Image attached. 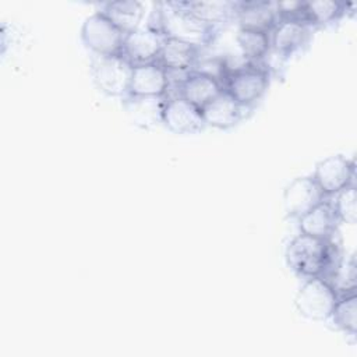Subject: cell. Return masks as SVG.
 <instances>
[{
    "label": "cell",
    "mask_w": 357,
    "mask_h": 357,
    "mask_svg": "<svg viewBox=\"0 0 357 357\" xmlns=\"http://www.w3.org/2000/svg\"><path fill=\"white\" fill-rule=\"evenodd\" d=\"M300 233L318 237V238H332L337 234V227L340 225L331 198L324 199L321 204L297 218Z\"/></svg>",
    "instance_id": "16"
},
{
    "label": "cell",
    "mask_w": 357,
    "mask_h": 357,
    "mask_svg": "<svg viewBox=\"0 0 357 357\" xmlns=\"http://www.w3.org/2000/svg\"><path fill=\"white\" fill-rule=\"evenodd\" d=\"M146 25L160 32L165 38L178 39L199 49L213 43L219 32V29L197 18L187 8L185 1L158 3Z\"/></svg>",
    "instance_id": "2"
},
{
    "label": "cell",
    "mask_w": 357,
    "mask_h": 357,
    "mask_svg": "<svg viewBox=\"0 0 357 357\" xmlns=\"http://www.w3.org/2000/svg\"><path fill=\"white\" fill-rule=\"evenodd\" d=\"M199 47L172 38H165L158 63L169 71V74H187L192 71L199 59H201Z\"/></svg>",
    "instance_id": "15"
},
{
    "label": "cell",
    "mask_w": 357,
    "mask_h": 357,
    "mask_svg": "<svg viewBox=\"0 0 357 357\" xmlns=\"http://www.w3.org/2000/svg\"><path fill=\"white\" fill-rule=\"evenodd\" d=\"M165 36L156 29L145 25L126 33L121 54L132 64H146L158 61Z\"/></svg>",
    "instance_id": "10"
},
{
    "label": "cell",
    "mask_w": 357,
    "mask_h": 357,
    "mask_svg": "<svg viewBox=\"0 0 357 357\" xmlns=\"http://www.w3.org/2000/svg\"><path fill=\"white\" fill-rule=\"evenodd\" d=\"M331 199L335 213L340 223L354 226L357 222V208H356V184L347 185Z\"/></svg>",
    "instance_id": "25"
},
{
    "label": "cell",
    "mask_w": 357,
    "mask_h": 357,
    "mask_svg": "<svg viewBox=\"0 0 357 357\" xmlns=\"http://www.w3.org/2000/svg\"><path fill=\"white\" fill-rule=\"evenodd\" d=\"M176 88V96H180L194 106L202 109L223 91V84L208 73L192 70L181 75V79Z\"/></svg>",
    "instance_id": "12"
},
{
    "label": "cell",
    "mask_w": 357,
    "mask_h": 357,
    "mask_svg": "<svg viewBox=\"0 0 357 357\" xmlns=\"http://www.w3.org/2000/svg\"><path fill=\"white\" fill-rule=\"evenodd\" d=\"M166 98H124L123 105L126 112L131 116L134 124L148 127L160 124V114Z\"/></svg>",
    "instance_id": "22"
},
{
    "label": "cell",
    "mask_w": 357,
    "mask_h": 357,
    "mask_svg": "<svg viewBox=\"0 0 357 357\" xmlns=\"http://www.w3.org/2000/svg\"><path fill=\"white\" fill-rule=\"evenodd\" d=\"M356 268H357L356 257L353 254L349 257H343L342 261L339 262V265L335 268V271L328 278L329 283L336 290L337 296L356 293V287H357Z\"/></svg>",
    "instance_id": "24"
},
{
    "label": "cell",
    "mask_w": 357,
    "mask_h": 357,
    "mask_svg": "<svg viewBox=\"0 0 357 357\" xmlns=\"http://www.w3.org/2000/svg\"><path fill=\"white\" fill-rule=\"evenodd\" d=\"M185 6L197 18L216 29L236 20L237 1H185Z\"/></svg>",
    "instance_id": "20"
},
{
    "label": "cell",
    "mask_w": 357,
    "mask_h": 357,
    "mask_svg": "<svg viewBox=\"0 0 357 357\" xmlns=\"http://www.w3.org/2000/svg\"><path fill=\"white\" fill-rule=\"evenodd\" d=\"M311 26L298 20H279L271 32L272 52L282 57H289L308 45Z\"/></svg>",
    "instance_id": "14"
},
{
    "label": "cell",
    "mask_w": 357,
    "mask_h": 357,
    "mask_svg": "<svg viewBox=\"0 0 357 357\" xmlns=\"http://www.w3.org/2000/svg\"><path fill=\"white\" fill-rule=\"evenodd\" d=\"M271 84L269 71L258 64L245 63V66L227 73L223 81V89L230 93L240 105L252 109L266 93Z\"/></svg>",
    "instance_id": "5"
},
{
    "label": "cell",
    "mask_w": 357,
    "mask_h": 357,
    "mask_svg": "<svg viewBox=\"0 0 357 357\" xmlns=\"http://www.w3.org/2000/svg\"><path fill=\"white\" fill-rule=\"evenodd\" d=\"M331 324L337 331L356 337L357 333V294H343L337 297L333 311L329 317Z\"/></svg>",
    "instance_id": "23"
},
{
    "label": "cell",
    "mask_w": 357,
    "mask_h": 357,
    "mask_svg": "<svg viewBox=\"0 0 357 357\" xmlns=\"http://www.w3.org/2000/svg\"><path fill=\"white\" fill-rule=\"evenodd\" d=\"M349 7L350 4L343 1H303L301 21L311 28L326 26L343 18L347 14Z\"/></svg>",
    "instance_id": "19"
},
{
    "label": "cell",
    "mask_w": 357,
    "mask_h": 357,
    "mask_svg": "<svg viewBox=\"0 0 357 357\" xmlns=\"http://www.w3.org/2000/svg\"><path fill=\"white\" fill-rule=\"evenodd\" d=\"M312 178L326 198L356 184V163L344 155H332L315 165Z\"/></svg>",
    "instance_id": "7"
},
{
    "label": "cell",
    "mask_w": 357,
    "mask_h": 357,
    "mask_svg": "<svg viewBox=\"0 0 357 357\" xmlns=\"http://www.w3.org/2000/svg\"><path fill=\"white\" fill-rule=\"evenodd\" d=\"M248 110L251 109L240 105L230 93L223 89L216 98H213L201 109V113L206 127L216 130H230L247 116Z\"/></svg>",
    "instance_id": "13"
},
{
    "label": "cell",
    "mask_w": 357,
    "mask_h": 357,
    "mask_svg": "<svg viewBox=\"0 0 357 357\" xmlns=\"http://www.w3.org/2000/svg\"><path fill=\"white\" fill-rule=\"evenodd\" d=\"M172 78L166 68L158 61L138 64L132 67L128 88L130 98H167Z\"/></svg>",
    "instance_id": "9"
},
{
    "label": "cell",
    "mask_w": 357,
    "mask_h": 357,
    "mask_svg": "<svg viewBox=\"0 0 357 357\" xmlns=\"http://www.w3.org/2000/svg\"><path fill=\"white\" fill-rule=\"evenodd\" d=\"M79 36L93 56H112L121 53L126 33L98 10L84 20Z\"/></svg>",
    "instance_id": "6"
},
{
    "label": "cell",
    "mask_w": 357,
    "mask_h": 357,
    "mask_svg": "<svg viewBox=\"0 0 357 357\" xmlns=\"http://www.w3.org/2000/svg\"><path fill=\"white\" fill-rule=\"evenodd\" d=\"M326 199L312 176L293 178L283 191L284 211L291 218H300L318 204Z\"/></svg>",
    "instance_id": "11"
},
{
    "label": "cell",
    "mask_w": 357,
    "mask_h": 357,
    "mask_svg": "<svg viewBox=\"0 0 357 357\" xmlns=\"http://www.w3.org/2000/svg\"><path fill=\"white\" fill-rule=\"evenodd\" d=\"M284 258L290 271L304 279L314 276L328 279L343 254L335 237L325 240L300 233L289 241Z\"/></svg>",
    "instance_id": "1"
},
{
    "label": "cell",
    "mask_w": 357,
    "mask_h": 357,
    "mask_svg": "<svg viewBox=\"0 0 357 357\" xmlns=\"http://www.w3.org/2000/svg\"><path fill=\"white\" fill-rule=\"evenodd\" d=\"M236 21L238 28L272 32L279 22L275 1H237Z\"/></svg>",
    "instance_id": "17"
},
{
    "label": "cell",
    "mask_w": 357,
    "mask_h": 357,
    "mask_svg": "<svg viewBox=\"0 0 357 357\" xmlns=\"http://www.w3.org/2000/svg\"><path fill=\"white\" fill-rule=\"evenodd\" d=\"M337 293L328 279L314 276L305 279L294 297L297 312L305 319L324 322L328 321L337 301Z\"/></svg>",
    "instance_id": "3"
},
{
    "label": "cell",
    "mask_w": 357,
    "mask_h": 357,
    "mask_svg": "<svg viewBox=\"0 0 357 357\" xmlns=\"http://www.w3.org/2000/svg\"><path fill=\"white\" fill-rule=\"evenodd\" d=\"M99 11H102L124 33L138 29L145 15L144 4L135 0L109 1L105 3Z\"/></svg>",
    "instance_id": "18"
},
{
    "label": "cell",
    "mask_w": 357,
    "mask_h": 357,
    "mask_svg": "<svg viewBox=\"0 0 357 357\" xmlns=\"http://www.w3.org/2000/svg\"><path fill=\"white\" fill-rule=\"evenodd\" d=\"M160 124L177 135L198 134L206 127L201 109L176 95L165 99Z\"/></svg>",
    "instance_id": "8"
},
{
    "label": "cell",
    "mask_w": 357,
    "mask_h": 357,
    "mask_svg": "<svg viewBox=\"0 0 357 357\" xmlns=\"http://www.w3.org/2000/svg\"><path fill=\"white\" fill-rule=\"evenodd\" d=\"M132 67L121 53L95 56L91 64L92 81L103 95L124 99L128 95Z\"/></svg>",
    "instance_id": "4"
},
{
    "label": "cell",
    "mask_w": 357,
    "mask_h": 357,
    "mask_svg": "<svg viewBox=\"0 0 357 357\" xmlns=\"http://www.w3.org/2000/svg\"><path fill=\"white\" fill-rule=\"evenodd\" d=\"M236 43L241 56L251 64H258L272 52L269 32L238 28L236 33Z\"/></svg>",
    "instance_id": "21"
}]
</instances>
